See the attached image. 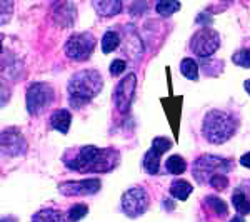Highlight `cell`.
<instances>
[{"label": "cell", "instance_id": "12", "mask_svg": "<svg viewBox=\"0 0 250 222\" xmlns=\"http://www.w3.org/2000/svg\"><path fill=\"white\" fill-rule=\"evenodd\" d=\"M52 19L62 29H68L77 20V5L72 2H59L52 9Z\"/></svg>", "mask_w": 250, "mask_h": 222}, {"label": "cell", "instance_id": "21", "mask_svg": "<svg viewBox=\"0 0 250 222\" xmlns=\"http://www.w3.org/2000/svg\"><path fill=\"white\" fill-rule=\"evenodd\" d=\"M120 45V35L115 30H108L102 37V52L104 54H110L117 47Z\"/></svg>", "mask_w": 250, "mask_h": 222}, {"label": "cell", "instance_id": "25", "mask_svg": "<svg viewBox=\"0 0 250 222\" xmlns=\"http://www.w3.org/2000/svg\"><path fill=\"white\" fill-rule=\"evenodd\" d=\"M232 62L239 67L250 68V48H240L232 55Z\"/></svg>", "mask_w": 250, "mask_h": 222}, {"label": "cell", "instance_id": "1", "mask_svg": "<svg viewBox=\"0 0 250 222\" xmlns=\"http://www.w3.org/2000/svg\"><path fill=\"white\" fill-rule=\"evenodd\" d=\"M120 162V152L114 147H95V145H82L79 149H70L63 155V164L70 171L80 174H102L110 172Z\"/></svg>", "mask_w": 250, "mask_h": 222}, {"label": "cell", "instance_id": "5", "mask_svg": "<svg viewBox=\"0 0 250 222\" xmlns=\"http://www.w3.org/2000/svg\"><path fill=\"white\" fill-rule=\"evenodd\" d=\"M54 99H55V92L50 84L45 82L30 84L25 94L27 112L30 115H40L43 111H47V107L52 106Z\"/></svg>", "mask_w": 250, "mask_h": 222}, {"label": "cell", "instance_id": "7", "mask_svg": "<svg viewBox=\"0 0 250 222\" xmlns=\"http://www.w3.org/2000/svg\"><path fill=\"white\" fill-rule=\"evenodd\" d=\"M148 204H150V197L144 187H132L122 196V211L130 219L144 216L148 209Z\"/></svg>", "mask_w": 250, "mask_h": 222}, {"label": "cell", "instance_id": "14", "mask_svg": "<svg viewBox=\"0 0 250 222\" xmlns=\"http://www.w3.org/2000/svg\"><path fill=\"white\" fill-rule=\"evenodd\" d=\"M70 122H72V115L67 109H57L50 115V127L59 131L60 134H67L68 129H70Z\"/></svg>", "mask_w": 250, "mask_h": 222}, {"label": "cell", "instance_id": "26", "mask_svg": "<svg viewBox=\"0 0 250 222\" xmlns=\"http://www.w3.org/2000/svg\"><path fill=\"white\" fill-rule=\"evenodd\" d=\"M152 149L159 152L160 155H164L165 152L172 149V140H168L167 137H155V139L152 140Z\"/></svg>", "mask_w": 250, "mask_h": 222}, {"label": "cell", "instance_id": "17", "mask_svg": "<svg viewBox=\"0 0 250 222\" xmlns=\"http://www.w3.org/2000/svg\"><path fill=\"white\" fill-rule=\"evenodd\" d=\"M192 191H193L192 184L184 179H175L170 184V194L179 200H187L188 196L192 194Z\"/></svg>", "mask_w": 250, "mask_h": 222}, {"label": "cell", "instance_id": "22", "mask_svg": "<svg viewBox=\"0 0 250 222\" xmlns=\"http://www.w3.org/2000/svg\"><path fill=\"white\" fill-rule=\"evenodd\" d=\"M180 72L187 77L188 80H199V66H197V62L193 59H184L182 62H180Z\"/></svg>", "mask_w": 250, "mask_h": 222}, {"label": "cell", "instance_id": "19", "mask_svg": "<svg viewBox=\"0 0 250 222\" xmlns=\"http://www.w3.org/2000/svg\"><path fill=\"white\" fill-rule=\"evenodd\" d=\"M205 205H207L210 211L215 214L217 217H225L229 214V209H227V204L217 196H207L205 197Z\"/></svg>", "mask_w": 250, "mask_h": 222}, {"label": "cell", "instance_id": "8", "mask_svg": "<svg viewBox=\"0 0 250 222\" xmlns=\"http://www.w3.org/2000/svg\"><path fill=\"white\" fill-rule=\"evenodd\" d=\"M219 47H220V34L217 30L210 29V27H204L199 32H195L190 42L192 52L202 59L210 57L212 54H215Z\"/></svg>", "mask_w": 250, "mask_h": 222}, {"label": "cell", "instance_id": "20", "mask_svg": "<svg viewBox=\"0 0 250 222\" xmlns=\"http://www.w3.org/2000/svg\"><path fill=\"white\" fill-rule=\"evenodd\" d=\"M185 169H187V162H185L184 157H180V155H170L167 159V162H165V171L172 176L184 174Z\"/></svg>", "mask_w": 250, "mask_h": 222}, {"label": "cell", "instance_id": "3", "mask_svg": "<svg viewBox=\"0 0 250 222\" xmlns=\"http://www.w3.org/2000/svg\"><path fill=\"white\" fill-rule=\"evenodd\" d=\"M237 131V124L230 114L225 111H208L202 122V134L210 144H224L232 139Z\"/></svg>", "mask_w": 250, "mask_h": 222}, {"label": "cell", "instance_id": "4", "mask_svg": "<svg viewBox=\"0 0 250 222\" xmlns=\"http://www.w3.org/2000/svg\"><path fill=\"white\" fill-rule=\"evenodd\" d=\"M233 169V162L230 159L213 155V154H204L193 162L192 176L199 184H210L212 179L219 176H227Z\"/></svg>", "mask_w": 250, "mask_h": 222}, {"label": "cell", "instance_id": "15", "mask_svg": "<svg viewBox=\"0 0 250 222\" xmlns=\"http://www.w3.org/2000/svg\"><path fill=\"white\" fill-rule=\"evenodd\" d=\"M232 204L240 216H249L250 214V197H249V192H245V189L242 187V185L233 191Z\"/></svg>", "mask_w": 250, "mask_h": 222}, {"label": "cell", "instance_id": "30", "mask_svg": "<svg viewBox=\"0 0 250 222\" xmlns=\"http://www.w3.org/2000/svg\"><path fill=\"white\" fill-rule=\"evenodd\" d=\"M240 164L244 165V167L250 169V152H247V154H244L240 157Z\"/></svg>", "mask_w": 250, "mask_h": 222}, {"label": "cell", "instance_id": "29", "mask_svg": "<svg viewBox=\"0 0 250 222\" xmlns=\"http://www.w3.org/2000/svg\"><path fill=\"white\" fill-rule=\"evenodd\" d=\"M125 67H127V64H125V60L122 59H115L114 62L110 64V74L117 77V75H120L122 72L125 70Z\"/></svg>", "mask_w": 250, "mask_h": 222}, {"label": "cell", "instance_id": "23", "mask_svg": "<svg viewBox=\"0 0 250 222\" xmlns=\"http://www.w3.org/2000/svg\"><path fill=\"white\" fill-rule=\"evenodd\" d=\"M180 2H170V0H162L155 5L157 14H160L162 17H170L172 14H175L177 10H180Z\"/></svg>", "mask_w": 250, "mask_h": 222}, {"label": "cell", "instance_id": "13", "mask_svg": "<svg viewBox=\"0 0 250 222\" xmlns=\"http://www.w3.org/2000/svg\"><path fill=\"white\" fill-rule=\"evenodd\" d=\"M92 7L97 10L100 17H114L122 12L124 3L120 0H94Z\"/></svg>", "mask_w": 250, "mask_h": 222}, {"label": "cell", "instance_id": "27", "mask_svg": "<svg viewBox=\"0 0 250 222\" xmlns=\"http://www.w3.org/2000/svg\"><path fill=\"white\" fill-rule=\"evenodd\" d=\"M0 7H2V17H0V23L2 25H5L7 22L10 20L12 17V10H14V2H10V0H3L2 3H0Z\"/></svg>", "mask_w": 250, "mask_h": 222}, {"label": "cell", "instance_id": "31", "mask_svg": "<svg viewBox=\"0 0 250 222\" xmlns=\"http://www.w3.org/2000/svg\"><path fill=\"white\" fill-rule=\"evenodd\" d=\"M164 207H165V209H170V211H172V209H173V204L170 202V199H164Z\"/></svg>", "mask_w": 250, "mask_h": 222}, {"label": "cell", "instance_id": "24", "mask_svg": "<svg viewBox=\"0 0 250 222\" xmlns=\"http://www.w3.org/2000/svg\"><path fill=\"white\" fill-rule=\"evenodd\" d=\"M87 212H88V207L85 204H75L68 209L67 219L68 222H79L80 219H83V217L87 216Z\"/></svg>", "mask_w": 250, "mask_h": 222}, {"label": "cell", "instance_id": "2", "mask_svg": "<svg viewBox=\"0 0 250 222\" xmlns=\"http://www.w3.org/2000/svg\"><path fill=\"white\" fill-rule=\"evenodd\" d=\"M104 87L102 74L95 68H85L79 70L68 80V102L72 107H82L88 100H92L95 95L100 94Z\"/></svg>", "mask_w": 250, "mask_h": 222}, {"label": "cell", "instance_id": "9", "mask_svg": "<svg viewBox=\"0 0 250 222\" xmlns=\"http://www.w3.org/2000/svg\"><path fill=\"white\" fill-rule=\"evenodd\" d=\"M135 87H137V75L128 74L127 77H124L117 84L115 92H114V100L115 107L120 114H127L128 109L132 106V100L135 95Z\"/></svg>", "mask_w": 250, "mask_h": 222}, {"label": "cell", "instance_id": "32", "mask_svg": "<svg viewBox=\"0 0 250 222\" xmlns=\"http://www.w3.org/2000/svg\"><path fill=\"white\" fill-rule=\"evenodd\" d=\"M244 87H245V90H247V94L250 95V79H249V80H245Z\"/></svg>", "mask_w": 250, "mask_h": 222}, {"label": "cell", "instance_id": "11", "mask_svg": "<svg viewBox=\"0 0 250 222\" xmlns=\"http://www.w3.org/2000/svg\"><path fill=\"white\" fill-rule=\"evenodd\" d=\"M102 187L100 179H82V180H67L59 184V192L62 196H92Z\"/></svg>", "mask_w": 250, "mask_h": 222}, {"label": "cell", "instance_id": "6", "mask_svg": "<svg viewBox=\"0 0 250 222\" xmlns=\"http://www.w3.org/2000/svg\"><path fill=\"white\" fill-rule=\"evenodd\" d=\"M95 48V37L90 32H79L68 37L65 42V55L68 59L75 60V62H83V60L90 59L92 52Z\"/></svg>", "mask_w": 250, "mask_h": 222}, {"label": "cell", "instance_id": "28", "mask_svg": "<svg viewBox=\"0 0 250 222\" xmlns=\"http://www.w3.org/2000/svg\"><path fill=\"white\" fill-rule=\"evenodd\" d=\"M208 185L215 189V191H225V189L229 187V177L227 176H219V177H215V179H212Z\"/></svg>", "mask_w": 250, "mask_h": 222}, {"label": "cell", "instance_id": "33", "mask_svg": "<svg viewBox=\"0 0 250 222\" xmlns=\"http://www.w3.org/2000/svg\"><path fill=\"white\" fill-rule=\"evenodd\" d=\"M230 222H245V221H244V217H242V216H237V217H233Z\"/></svg>", "mask_w": 250, "mask_h": 222}, {"label": "cell", "instance_id": "10", "mask_svg": "<svg viewBox=\"0 0 250 222\" xmlns=\"http://www.w3.org/2000/svg\"><path fill=\"white\" fill-rule=\"evenodd\" d=\"M0 145H2V155L3 157H17L25 154L27 142L23 139L22 132L17 127H9L2 132L0 137Z\"/></svg>", "mask_w": 250, "mask_h": 222}, {"label": "cell", "instance_id": "18", "mask_svg": "<svg viewBox=\"0 0 250 222\" xmlns=\"http://www.w3.org/2000/svg\"><path fill=\"white\" fill-rule=\"evenodd\" d=\"M160 157H162V155H160L157 151H154V149H150V151L144 155V169L148 172V174H152V176L159 174Z\"/></svg>", "mask_w": 250, "mask_h": 222}, {"label": "cell", "instance_id": "16", "mask_svg": "<svg viewBox=\"0 0 250 222\" xmlns=\"http://www.w3.org/2000/svg\"><path fill=\"white\" fill-rule=\"evenodd\" d=\"M32 222H68V219L65 214L57 209H42L34 214Z\"/></svg>", "mask_w": 250, "mask_h": 222}]
</instances>
